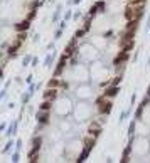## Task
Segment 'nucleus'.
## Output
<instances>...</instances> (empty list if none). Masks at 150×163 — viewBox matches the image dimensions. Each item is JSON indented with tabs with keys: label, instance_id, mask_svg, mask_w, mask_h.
I'll return each mask as SVG.
<instances>
[{
	"label": "nucleus",
	"instance_id": "obj_19",
	"mask_svg": "<svg viewBox=\"0 0 150 163\" xmlns=\"http://www.w3.org/2000/svg\"><path fill=\"white\" fill-rule=\"evenodd\" d=\"M71 19H73V10H71V8H68V10L64 12V20H66V22H69Z\"/></svg>",
	"mask_w": 150,
	"mask_h": 163
},
{
	"label": "nucleus",
	"instance_id": "obj_7",
	"mask_svg": "<svg viewBox=\"0 0 150 163\" xmlns=\"http://www.w3.org/2000/svg\"><path fill=\"white\" fill-rule=\"evenodd\" d=\"M118 93H120V86H113V84H108V88L103 91V96L111 99V98L118 96Z\"/></svg>",
	"mask_w": 150,
	"mask_h": 163
},
{
	"label": "nucleus",
	"instance_id": "obj_10",
	"mask_svg": "<svg viewBox=\"0 0 150 163\" xmlns=\"http://www.w3.org/2000/svg\"><path fill=\"white\" fill-rule=\"evenodd\" d=\"M100 133H101V124L95 121L93 124H91V128H89V135L95 136V138H98V136H100Z\"/></svg>",
	"mask_w": 150,
	"mask_h": 163
},
{
	"label": "nucleus",
	"instance_id": "obj_26",
	"mask_svg": "<svg viewBox=\"0 0 150 163\" xmlns=\"http://www.w3.org/2000/svg\"><path fill=\"white\" fill-rule=\"evenodd\" d=\"M79 17H81V12H74V14H73V19H74V20H78Z\"/></svg>",
	"mask_w": 150,
	"mask_h": 163
},
{
	"label": "nucleus",
	"instance_id": "obj_24",
	"mask_svg": "<svg viewBox=\"0 0 150 163\" xmlns=\"http://www.w3.org/2000/svg\"><path fill=\"white\" fill-rule=\"evenodd\" d=\"M135 101H137V93H133L132 98H130V104H132V106H135Z\"/></svg>",
	"mask_w": 150,
	"mask_h": 163
},
{
	"label": "nucleus",
	"instance_id": "obj_16",
	"mask_svg": "<svg viewBox=\"0 0 150 163\" xmlns=\"http://www.w3.org/2000/svg\"><path fill=\"white\" fill-rule=\"evenodd\" d=\"M54 57H56V54H52V52L47 54L46 61H44V66H46V67H51V66H52V62H54Z\"/></svg>",
	"mask_w": 150,
	"mask_h": 163
},
{
	"label": "nucleus",
	"instance_id": "obj_9",
	"mask_svg": "<svg viewBox=\"0 0 150 163\" xmlns=\"http://www.w3.org/2000/svg\"><path fill=\"white\" fill-rule=\"evenodd\" d=\"M132 145H133V136H130V143L128 146L123 150V156H122V163H127L130 162V153H132Z\"/></svg>",
	"mask_w": 150,
	"mask_h": 163
},
{
	"label": "nucleus",
	"instance_id": "obj_18",
	"mask_svg": "<svg viewBox=\"0 0 150 163\" xmlns=\"http://www.w3.org/2000/svg\"><path fill=\"white\" fill-rule=\"evenodd\" d=\"M84 34H86V30L81 27V29H78V30H76L74 37H76V39H83V37H84Z\"/></svg>",
	"mask_w": 150,
	"mask_h": 163
},
{
	"label": "nucleus",
	"instance_id": "obj_25",
	"mask_svg": "<svg viewBox=\"0 0 150 163\" xmlns=\"http://www.w3.org/2000/svg\"><path fill=\"white\" fill-rule=\"evenodd\" d=\"M66 27H68V22H66V20H62L61 24H59V29H62V30H64Z\"/></svg>",
	"mask_w": 150,
	"mask_h": 163
},
{
	"label": "nucleus",
	"instance_id": "obj_22",
	"mask_svg": "<svg viewBox=\"0 0 150 163\" xmlns=\"http://www.w3.org/2000/svg\"><path fill=\"white\" fill-rule=\"evenodd\" d=\"M96 14H98V10H96V7H95V5H91V8H89V14H88V15H91V17H95Z\"/></svg>",
	"mask_w": 150,
	"mask_h": 163
},
{
	"label": "nucleus",
	"instance_id": "obj_17",
	"mask_svg": "<svg viewBox=\"0 0 150 163\" xmlns=\"http://www.w3.org/2000/svg\"><path fill=\"white\" fill-rule=\"evenodd\" d=\"M135 129H137V119H132L128 126V136H135Z\"/></svg>",
	"mask_w": 150,
	"mask_h": 163
},
{
	"label": "nucleus",
	"instance_id": "obj_3",
	"mask_svg": "<svg viewBox=\"0 0 150 163\" xmlns=\"http://www.w3.org/2000/svg\"><path fill=\"white\" fill-rule=\"evenodd\" d=\"M68 56L66 54H62L61 57H59V61H57V66H56V69H54V77H61L62 76V72L66 71V67H68Z\"/></svg>",
	"mask_w": 150,
	"mask_h": 163
},
{
	"label": "nucleus",
	"instance_id": "obj_27",
	"mask_svg": "<svg viewBox=\"0 0 150 163\" xmlns=\"http://www.w3.org/2000/svg\"><path fill=\"white\" fill-rule=\"evenodd\" d=\"M29 61H30V56H25V57H24V64L27 66V64H29Z\"/></svg>",
	"mask_w": 150,
	"mask_h": 163
},
{
	"label": "nucleus",
	"instance_id": "obj_30",
	"mask_svg": "<svg viewBox=\"0 0 150 163\" xmlns=\"http://www.w3.org/2000/svg\"><path fill=\"white\" fill-rule=\"evenodd\" d=\"M147 66H150V56H149V59H147Z\"/></svg>",
	"mask_w": 150,
	"mask_h": 163
},
{
	"label": "nucleus",
	"instance_id": "obj_31",
	"mask_svg": "<svg viewBox=\"0 0 150 163\" xmlns=\"http://www.w3.org/2000/svg\"><path fill=\"white\" fill-rule=\"evenodd\" d=\"M147 32H149V34H150V27H149V30H147Z\"/></svg>",
	"mask_w": 150,
	"mask_h": 163
},
{
	"label": "nucleus",
	"instance_id": "obj_6",
	"mask_svg": "<svg viewBox=\"0 0 150 163\" xmlns=\"http://www.w3.org/2000/svg\"><path fill=\"white\" fill-rule=\"evenodd\" d=\"M91 146H86V145H83V148H81V151H79V155L76 156V160L74 162H78V163H83V162H86L88 160V156H89V153H91Z\"/></svg>",
	"mask_w": 150,
	"mask_h": 163
},
{
	"label": "nucleus",
	"instance_id": "obj_4",
	"mask_svg": "<svg viewBox=\"0 0 150 163\" xmlns=\"http://www.w3.org/2000/svg\"><path fill=\"white\" fill-rule=\"evenodd\" d=\"M78 49H79V46H78V39H76V37H73V39H71V42H69L68 46H66V49H64V54L68 56V57L78 56Z\"/></svg>",
	"mask_w": 150,
	"mask_h": 163
},
{
	"label": "nucleus",
	"instance_id": "obj_23",
	"mask_svg": "<svg viewBox=\"0 0 150 163\" xmlns=\"http://www.w3.org/2000/svg\"><path fill=\"white\" fill-rule=\"evenodd\" d=\"M83 0H68V5H79Z\"/></svg>",
	"mask_w": 150,
	"mask_h": 163
},
{
	"label": "nucleus",
	"instance_id": "obj_15",
	"mask_svg": "<svg viewBox=\"0 0 150 163\" xmlns=\"http://www.w3.org/2000/svg\"><path fill=\"white\" fill-rule=\"evenodd\" d=\"M61 5H57V8H56V12L54 14H52V22H54V24H57V22H59V19H61Z\"/></svg>",
	"mask_w": 150,
	"mask_h": 163
},
{
	"label": "nucleus",
	"instance_id": "obj_13",
	"mask_svg": "<svg viewBox=\"0 0 150 163\" xmlns=\"http://www.w3.org/2000/svg\"><path fill=\"white\" fill-rule=\"evenodd\" d=\"M95 7H96V10H98V14H100V12H106V0H98L95 4Z\"/></svg>",
	"mask_w": 150,
	"mask_h": 163
},
{
	"label": "nucleus",
	"instance_id": "obj_11",
	"mask_svg": "<svg viewBox=\"0 0 150 163\" xmlns=\"http://www.w3.org/2000/svg\"><path fill=\"white\" fill-rule=\"evenodd\" d=\"M39 109H41V111H51V109H52V101L42 99L41 104H39Z\"/></svg>",
	"mask_w": 150,
	"mask_h": 163
},
{
	"label": "nucleus",
	"instance_id": "obj_1",
	"mask_svg": "<svg viewBox=\"0 0 150 163\" xmlns=\"http://www.w3.org/2000/svg\"><path fill=\"white\" fill-rule=\"evenodd\" d=\"M42 0H0V79L25 42Z\"/></svg>",
	"mask_w": 150,
	"mask_h": 163
},
{
	"label": "nucleus",
	"instance_id": "obj_8",
	"mask_svg": "<svg viewBox=\"0 0 150 163\" xmlns=\"http://www.w3.org/2000/svg\"><path fill=\"white\" fill-rule=\"evenodd\" d=\"M128 57H130V51H125V49H122V52L116 56L113 62H115V66H120V64H122V62H125Z\"/></svg>",
	"mask_w": 150,
	"mask_h": 163
},
{
	"label": "nucleus",
	"instance_id": "obj_28",
	"mask_svg": "<svg viewBox=\"0 0 150 163\" xmlns=\"http://www.w3.org/2000/svg\"><path fill=\"white\" fill-rule=\"evenodd\" d=\"M132 59H133V61H137V59H138V52H137V51H135V54L132 56Z\"/></svg>",
	"mask_w": 150,
	"mask_h": 163
},
{
	"label": "nucleus",
	"instance_id": "obj_12",
	"mask_svg": "<svg viewBox=\"0 0 150 163\" xmlns=\"http://www.w3.org/2000/svg\"><path fill=\"white\" fill-rule=\"evenodd\" d=\"M130 113H132V108H128V109H123L122 113H120V116H118V124H122L127 118L130 116Z\"/></svg>",
	"mask_w": 150,
	"mask_h": 163
},
{
	"label": "nucleus",
	"instance_id": "obj_14",
	"mask_svg": "<svg viewBox=\"0 0 150 163\" xmlns=\"http://www.w3.org/2000/svg\"><path fill=\"white\" fill-rule=\"evenodd\" d=\"M93 19H95V17H91V15H88V17L84 19V25H83V29H84L86 32H88L89 29H91V25H93Z\"/></svg>",
	"mask_w": 150,
	"mask_h": 163
},
{
	"label": "nucleus",
	"instance_id": "obj_20",
	"mask_svg": "<svg viewBox=\"0 0 150 163\" xmlns=\"http://www.w3.org/2000/svg\"><path fill=\"white\" fill-rule=\"evenodd\" d=\"M120 82H122V76H116V77H113V81H108V84H113V86H120Z\"/></svg>",
	"mask_w": 150,
	"mask_h": 163
},
{
	"label": "nucleus",
	"instance_id": "obj_29",
	"mask_svg": "<svg viewBox=\"0 0 150 163\" xmlns=\"http://www.w3.org/2000/svg\"><path fill=\"white\" fill-rule=\"evenodd\" d=\"M147 96H150V84H149V88H147Z\"/></svg>",
	"mask_w": 150,
	"mask_h": 163
},
{
	"label": "nucleus",
	"instance_id": "obj_2",
	"mask_svg": "<svg viewBox=\"0 0 150 163\" xmlns=\"http://www.w3.org/2000/svg\"><path fill=\"white\" fill-rule=\"evenodd\" d=\"M74 115H76V121H86L88 118H91L93 115V108H91V104H88L86 101H83L78 104V108L74 109Z\"/></svg>",
	"mask_w": 150,
	"mask_h": 163
},
{
	"label": "nucleus",
	"instance_id": "obj_21",
	"mask_svg": "<svg viewBox=\"0 0 150 163\" xmlns=\"http://www.w3.org/2000/svg\"><path fill=\"white\" fill-rule=\"evenodd\" d=\"M62 32H64L62 29H57V30H56V32H54V41H57V39H61Z\"/></svg>",
	"mask_w": 150,
	"mask_h": 163
},
{
	"label": "nucleus",
	"instance_id": "obj_5",
	"mask_svg": "<svg viewBox=\"0 0 150 163\" xmlns=\"http://www.w3.org/2000/svg\"><path fill=\"white\" fill-rule=\"evenodd\" d=\"M62 91L59 88H47L44 91V94H42V99H47V101H54L57 96L61 94Z\"/></svg>",
	"mask_w": 150,
	"mask_h": 163
}]
</instances>
